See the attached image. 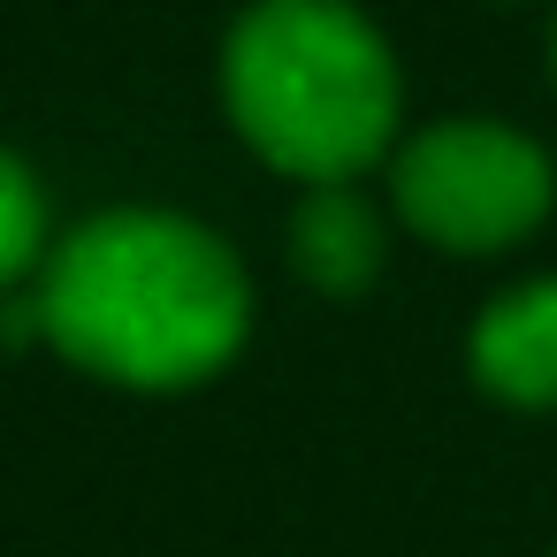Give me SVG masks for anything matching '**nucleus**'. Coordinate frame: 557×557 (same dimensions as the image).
Wrapping results in <instances>:
<instances>
[{"label":"nucleus","mask_w":557,"mask_h":557,"mask_svg":"<svg viewBox=\"0 0 557 557\" xmlns=\"http://www.w3.org/2000/svg\"><path fill=\"white\" fill-rule=\"evenodd\" d=\"M290 252H298V268L321 283V290H367L374 283V268H382V222L367 214V199L359 191H344V184H313V199L298 207V222H290Z\"/></svg>","instance_id":"5"},{"label":"nucleus","mask_w":557,"mask_h":557,"mask_svg":"<svg viewBox=\"0 0 557 557\" xmlns=\"http://www.w3.org/2000/svg\"><path fill=\"white\" fill-rule=\"evenodd\" d=\"M473 374L504 405H557V275L519 283L473 321Z\"/></svg>","instance_id":"4"},{"label":"nucleus","mask_w":557,"mask_h":557,"mask_svg":"<svg viewBox=\"0 0 557 557\" xmlns=\"http://www.w3.org/2000/svg\"><path fill=\"white\" fill-rule=\"evenodd\" d=\"M222 92L237 131L306 184H344L397 131V62L344 0H260L230 32Z\"/></svg>","instance_id":"2"},{"label":"nucleus","mask_w":557,"mask_h":557,"mask_svg":"<svg viewBox=\"0 0 557 557\" xmlns=\"http://www.w3.org/2000/svg\"><path fill=\"white\" fill-rule=\"evenodd\" d=\"M39 260H47V191L16 153H0V290L24 283Z\"/></svg>","instance_id":"6"},{"label":"nucleus","mask_w":557,"mask_h":557,"mask_svg":"<svg viewBox=\"0 0 557 557\" xmlns=\"http://www.w3.org/2000/svg\"><path fill=\"white\" fill-rule=\"evenodd\" d=\"M389 176L397 214L443 252H504L549 214V161L504 123H435Z\"/></svg>","instance_id":"3"},{"label":"nucleus","mask_w":557,"mask_h":557,"mask_svg":"<svg viewBox=\"0 0 557 557\" xmlns=\"http://www.w3.org/2000/svg\"><path fill=\"white\" fill-rule=\"evenodd\" d=\"M252 321L237 260L184 214H100L85 222L39 290V329L92 374L131 389L207 382Z\"/></svg>","instance_id":"1"}]
</instances>
